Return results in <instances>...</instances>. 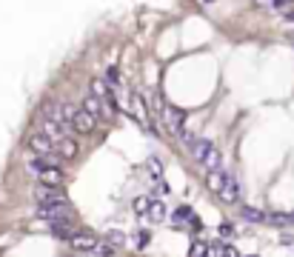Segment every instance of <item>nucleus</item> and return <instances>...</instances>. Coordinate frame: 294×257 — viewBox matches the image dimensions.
Returning a JSON list of instances; mask_svg holds the SVG:
<instances>
[{"mask_svg":"<svg viewBox=\"0 0 294 257\" xmlns=\"http://www.w3.org/2000/svg\"><path fill=\"white\" fill-rule=\"evenodd\" d=\"M180 140L186 143L188 154L200 163V166L206 168V172H212V168L223 166V160H220V151L214 149L212 140H206V137H191L188 132H180Z\"/></svg>","mask_w":294,"mask_h":257,"instance_id":"obj_1","label":"nucleus"},{"mask_svg":"<svg viewBox=\"0 0 294 257\" xmlns=\"http://www.w3.org/2000/svg\"><path fill=\"white\" fill-rule=\"evenodd\" d=\"M206 178H209V189H212L214 195H220L226 203H237L240 200V180L234 178L232 172H226L223 166L212 168V172H206Z\"/></svg>","mask_w":294,"mask_h":257,"instance_id":"obj_2","label":"nucleus"},{"mask_svg":"<svg viewBox=\"0 0 294 257\" xmlns=\"http://www.w3.org/2000/svg\"><path fill=\"white\" fill-rule=\"evenodd\" d=\"M29 172H32L37 180H43V183H57V186L63 183V168H60V163L52 160V157L35 154V157L29 160Z\"/></svg>","mask_w":294,"mask_h":257,"instance_id":"obj_3","label":"nucleus"},{"mask_svg":"<svg viewBox=\"0 0 294 257\" xmlns=\"http://www.w3.org/2000/svg\"><path fill=\"white\" fill-rule=\"evenodd\" d=\"M71 248L80 251V254H112L115 251L112 243L103 246V243H97L94 237H86V234H71Z\"/></svg>","mask_w":294,"mask_h":257,"instance_id":"obj_4","label":"nucleus"},{"mask_svg":"<svg viewBox=\"0 0 294 257\" xmlns=\"http://www.w3.org/2000/svg\"><path fill=\"white\" fill-rule=\"evenodd\" d=\"M37 214L46 223H57L63 217H71V209L66 200H49V203H37Z\"/></svg>","mask_w":294,"mask_h":257,"instance_id":"obj_5","label":"nucleus"},{"mask_svg":"<svg viewBox=\"0 0 294 257\" xmlns=\"http://www.w3.org/2000/svg\"><path fill=\"white\" fill-rule=\"evenodd\" d=\"M94 126H97V117L91 115L89 109H74L71 112V129L77 134H91Z\"/></svg>","mask_w":294,"mask_h":257,"instance_id":"obj_6","label":"nucleus"},{"mask_svg":"<svg viewBox=\"0 0 294 257\" xmlns=\"http://www.w3.org/2000/svg\"><path fill=\"white\" fill-rule=\"evenodd\" d=\"M109 106H112V103H109L100 92H91L89 98L83 100V109H89L94 117H112V109H109Z\"/></svg>","mask_w":294,"mask_h":257,"instance_id":"obj_7","label":"nucleus"},{"mask_svg":"<svg viewBox=\"0 0 294 257\" xmlns=\"http://www.w3.org/2000/svg\"><path fill=\"white\" fill-rule=\"evenodd\" d=\"M35 197H37V203H49V200H66V195H63V189L57 186V183H43V180H40V186L35 189Z\"/></svg>","mask_w":294,"mask_h":257,"instance_id":"obj_8","label":"nucleus"},{"mask_svg":"<svg viewBox=\"0 0 294 257\" xmlns=\"http://www.w3.org/2000/svg\"><path fill=\"white\" fill-rule=\"evenodd\" d=\"M163 115H166L169 132H174V134L183 132V112H177V109H171V106H163Z\"/></svg>","mask_w":294,"mask_h":257,"instance_id":"obj_9","label":"nucleus"},{"mask_svg":"<svg viewBox=\"0 0 294 257\" xmlns=\"http://www.w3.org/2000/svg\"><path fill=\"white\" fill-rule=\"evenodd\" d=\"M163 217H166V206H163V200H160V197H152V203H149V212H146V220L163 223Z\"/></svg>","mask_w":294,"mask_h":257,"instance_id":"obj_10","label":"nucleus"},{"mask_svg":"<svg viewBox=\"0 0 294 257\" xmlns=\"http://www.w3.org/2000/svg\"><path fill=\"white\" fill-rule=\"evenodd\" d=\"M57 154H60L63 160L74 157V154H77V143H74V140H69V134H66L63 140H57Z\"/></svg>","mask_w":294,"mask_h":257,"instance_id":"obj_11","label":"nucleus"},{"mask_svg":"<svg viewBox=\"0 0 294 257\" xmlns=\"http://www.w3.org/2000/svg\"><path fill=\"white\" fill-rule=\"evenodd\" d=\"M260 9H268V12H285L291 6V0H254Z\"/></svg>","mask_w":294,"mask_h":257,"instance_id":"obj_12","label":"nucleus"},{"mask_svg":"<svg viewBox=\"0 0 294 257\" xmlns=\"http://www.w3.org/2000/svg\"><path fill=\"white\" fill-rule=\"evenodd\" d=\"M146 175H149V180H152V183H157V180H160V175H163V163L157 157H149V160H146Z\"/></svg>","mask_w":294,"mask_h":257,"instance_id":"obj_13","label":"nucleus"},{"mask_svg":"<svg viewBox=\"0 0 294 257\" xmlns=\"http://www.w3.org/2000/svg\"><path fill=\"white\" fill-rule=\"evenodd\" d=\"M209 254H214V257H232V254H237V248L234 246H229V243H214V246H209Z\"/></svg>","mask_w":294,"mask_h":257,"instance_id":"obj_14","label":"nucleus"},{"mask_svg":"<svg viewBox=\"0 0 294 257\" xmlns=\"http://www.w3.org/2000/svg\"><path fill=\"white\" fill-rule=\"evenodd\" d=\"M243 217H246L249 223H266V220H268L266 212H260V209H251V206H246V209H243Z\"/></svg>","mask_w":294,"mask_h":257,"instance_id":"obj_15","label":"nucleus"},{"mask_svg":"<svg viewBox=\"0 0 294 257\" xmlns=\"http://www.w3.org/2000/svg\"><path fill=\"white\" fill-rule=\"evenodd\" d=\"M149 203H152V197H137V200H134V214L146 220V212H149Z\"/></svg>","mask_w":294,"mask_h":257,"instance_id":"obj_16","label":"nucleus"},{"mask_svg":"<svg viewBox=\"0 0 294 257\" xmlns=\"http://www.w3.org/2000/svg\"><path fill=\"white\" fill-rule=\"evenodd\" d=\"M109 243H112L115 248H120L126 243V234H123V231H109Z\"/></svg>","mask_w":294,"mask_h":257,"instance_id":"obj_17","label":"nucleus"},{"mask_svg":"<svg viewBox=\"0 0 294 257\" xmlns=\"http://www.w3.org/2000/svg\"><path fill=\"white\" fill-rule=\"evenodd\" d=\"M268 223H274V226H285V223H291L288 214H274V217H268Z\"/></svg>","mask_w":294,"mask_h":257,"instance_id":"obj_18","label":"nucleus"},{"mask_svg":"<svg viewBox=\"0 0 294 257\" xmlns=\"http://www.w3.org/2000/svg\"><path fill=\"white\" fill-rule=\"evenodd\" d=\"M146 243H149V231H140V234H134V246H137V248H143Z\"/></svg>","mask_w":294,"mask_h":257,"instance_id":"obj_19","label":"nucleus"},{"mask_svg":"<svg viewBox=\"0 0 294 257\" xmlns=\"http://www.w3.org/2000/svg\"><path fill=\"white\" fill-rule=\"evenodd\" d=\"M285 20H288V23H294V9H285V15H283Z\"/></svg>","mask_w":294,"mask_h":257,"instance_id":"obj_20","label":"nucleus"},{"mask_svg":"<svg viewBox=\"0 0 294 257\" xmlns=\"http://www.w3.org/2000/svg\"><path fill=\"white\" fill-rule=\"evenodd\" d=\"M200 3H214V0H200Z\"/></svg>","mask_w":294,"mask_h":257,"instance_id":"obj_21","label":"nucleus"}]
</instances>
